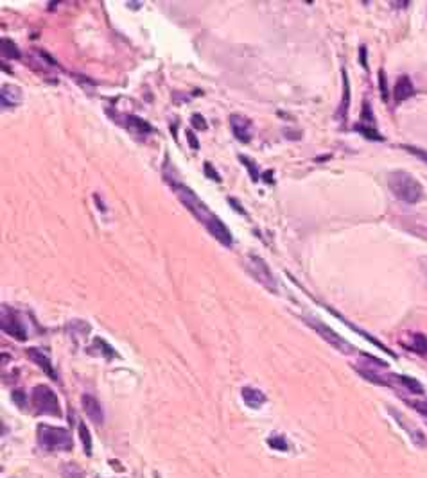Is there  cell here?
Returning a JSON list of instances; mask_svg holds the SVG:
<instances>
[{
  "instance_id": "1",
  "label": "cell",
  "mask_w": 427,
  "mask_h": 478,
  "mask_svg": "<svg viewBox=\"0 0 427 478\" xmlns=\"http://www.w3.org/2000/svg\"><path fill=\"white\" fill-rule=\"evenodd\" d=\"M388 186L397 199L407 204L418 203L423 197V186L420 184V181L406 170H393L388 176Z\"/></svg>"
},
{
  "instance_id": "2",
  "label": "cell",
  "mask_w": 427,
  "mask_h": 478,
  "mask_svg": "<svg viewBox=\"0 0 427 478\" xmlns=\"http://www.w3.org/2000/svg\"><path fill=\"white\" fill-rule=\"evenodd\" d=\"M38 443L44 450L54 451V450H63L68 451L74 446L72 435L67 428L60 426H51V424H40L38 426Z\"/></svg>"
},
{
  "instance_id": "3",
  "label": "cell",
  "mask_w": 427,
  "mask_h": 478,
  "mask_svg": "<svg viewBox=\"0 0 427 478\" xmlns=\"http://www.w3.org/2000/svg\"><path fill=\"white\" fill-rule=\"evenodd\" d=\"M174 192H176L178 199L182 201L183 206H185L187 210H189V212L203 224V226H206V224L212 220L214 213L210 212L208 206H206V204L203 203L196 194H194V190H190L189 186H185V184H174Z\"/></svg>"
},
{
  "instance_id": "4",
  "label": "cell",
  "mask_w": 427,
  "mask_h": 478,
  "mask_svg": "<svg viewBox=\"0 0 427 478\" xmlns=\"http://www.w3.org/2000/svg\"><path fill=\"white\" fill-rule=\"evenodd\" d=\"M32 405H34V410L38 414L56 415V417L61 415V407L60 401H58V396L47 385H36L32 389Z\"/></svg>"
},
{
  "instance_id": "5",
  "label": "cell",
  "mask_w": 427,
  "mask_h": 478,
  "mask_svg": "<svg viewBox=\"0 0 427 478\" xmlns=\"http://www.w3.org/2000/svg\"><path fill=\"white\" fill-rule=\"evenodd\" d=\"M305 322H307L309 326L313 329H316L318 333L321 335V339H325V341L328 342V344L332 346V348H336L337 351H341V353H345V355H348V353H354V346L350 344L348 341H345L341 335H337L336 331H334L330 326H327L325 322H321L320 319H316V317H305Z\"/></svg>"
},
{
  "instance_id": "6",
  "label": "cell",
  "mask_w": 427,
  "mask_h": 478,
  "mask_svg": "<svg viewBox=\"0 0 427 478\" xmlns=\"http://www.w3.org/2000/svg\"><path fill=\"white\" fill-rule=\"evenodd\" d=\"M246 269H248L249 274L253 276V278L257 279L261 285H264L268 290H271V292H277V290H278L277 279H275L273 272L269 271L268 263H266L262 258L251 255L248 260H246Z\"/></svg>"
},
{
  "instance_id": "7",
  "label": "cell",
  "mask_w": 427,
  "mask_h": 478,
  "mask_svg": "<svg viewBox=\"0 0 427 478\" xmlns=\"http://www.w3.org/2000/svg\"><path fill=\"white\" fill-rule=\"evenodd\" d=\"M2 331L11 335L16 341H25L27 339V331H25L24 322L20 321V315L6 305L2 306Z\"/></svg>"
},
{
  "instance_id": "8",
  "label": "cell",
  "mask_w": 427,
  "mask_h": 478,
  "mask_svg": "<svg viewBox=\"0 0 427 478\" xmlns=\"http://www.w3.org/2000/svg\"><path fill=\"white\" fill-rule=\"evenodd\" d=\"M230 126H232V131H234L235 138L241 140L242 144L251 140V133H253V127H251V122L249 118L242 117V115H232L230 117Z\"/></svg>"
},
{
  "instance_id": "9",
  "label": "cell",
  "mask_w": 427,
  "mask_h": 478,
  "mask_svg": "<svg viewBox=\"0 0 427 478\" xmlns=\"http://www.w3.org/2000/svg\"><path fill=\"white\" fill-rule=\"evenodd\" d=\"M206 229L210 231V235L214 236V238L218 240V242H221L223 246H232V233H230V229L225 226V224L221 222V219L219 217L214 215L212 220H210L208 224H206Z\"/></svg>"
},
{
  "instance_id": "10",
  "label": "cell",
  "mask_w": 427,
  "mask_h": 478,
  "mask_svg": "<svg viewBox=\"0 0 427 478\" xmlns=\"http://www.w3.org/2000/svg\"><path fill=\"white\" fill-rule=\"evenodd\" d=\"M81 405H83L84 414L88 415V419H92L95 424H101L104 421L103 407L99 405V401L95 400L92 394H83L81 396Z\"/></svg>"
},
{
  "instance_id": "11",
  "label": "cell",
  "mask_w": 427,
  "mask_h": 478,
  "mask_svg": "<svg viewBox=\"0 0 427 478\" xmlns=\"http://www.w3.org/2000/svg\"><path fill=\"white\" fill-rule=\"evenodd\" d=\"M413 95H415V86H413L409 75H400L399 81L395 82V88H393L395 102H404Z\"/></svg>"
},
{
  "instance_id": "12",
  "label": "cell",
  "mask_w": 427,
  "mask_h": 478,
  "mask_svg": "<svg viewBox=\"0 0 427 478\" xmlns=\"http://www.w3.org/2000/svg\"><path fill=\"white\" fill-rule=\"evenodd\" d=\"M22 101V90L15 84H4L2 91H0V102H2V108H15L18 106Z\"/></svg>"
},
{
  "instance_id": "13",
  "label": "cell",
  "mask_w": 427,
  "mask_h": 478,
  "mask_svg": "<svg viewBox=\"0 0 427 478\" xmlns=\"http://www.w3.org/2000/svg\"><path fill=\"white\" fill-rule=\"evenodd\" d=\"M27 355H29V358H32V360H34V364H38L41 369H44L45 374H49V376H51L52 380H58V374H56L54 367H52L51 358H49L47 355H45V353H41L40 349L31 348V349H27Z\"/></svg>"
},
{
  "instance_id": "14",
  "label": "cell",
  "mask_w": 427,
  "mask_h": 478,
  "mask_svg": "<svg viewBox=\"0 0 427 478\" xmlns=\"http://www.w3.org/2000/svg\"><path fill=\"white\" fill-rule=\"evenodd\" d=\"M242 400H244V403L249 408H259L266 403V394L259 391V389L244 387L242 389Z\"/></svg>"
},
{
  "instance_id": "15",
  "label": "cell",
  "mask_w": 427,
  "mask_h": 478,
  "mask_svg": "<svg viewBox=\"0 0 427 478\" xmlns=\"http://www.w3.org/2000/svg\"><path fill=\"white\" fill-rule=\"evenodd\" d=\"M341 75H343V99H341L337 118H339V120H345V118H347L348 106H350V84H348V75H347V70H345V68L341 70Z\"/></svg>"
},
{
  "instance_id": "16",
  "label": "cell",
  "mask_w": 427,
  "mask_h": 478,
  "mask_svg": "<svg viewBox=\"0 0 427 478\" xmlns=\"http://www.w3.org/2000/svg\"><path fill=\"white\" fill-rule=\"evenodd\" d=\"M404 346L409 348V351H415L418 355H427V337L423 333H411L409 342H406Z\"/></svg>"
},
{
  "instance_id": "17",
  "label": "cell",
  "mask_w": 427,
  "mask_h": 478,
  "mask_svg": "<svg viewBox=\"0 0 427 478\" xmlns=\"http://www.w3.org/2000/svg\"><path fill=\"white\" fill-rule=\"evenodd\" d=\"M126 126L131 133H137V134H149L151 131H153V127H151L146 120H142L140 117H133V115L126 118Z\"/></svg>"
},
{
  "instance_id": "18",
  "label": "cell",
  "mask_w": 427,
  "mask_h": 478,
  "mask_svg": "<svg viewBox=\"0 0 427 478\" xmlns=\"http://www.w3.org/2000/svg\"><path fill=\"white\" fill-rule=\"evenodd\" d=\"M392 414L397 417V421H399V424H402V426L406 428L407 432H409V437H411V441L416 444V446H420V448H427V439H425V435H423L422 432H420V430H411V428H409L406 423H404V417L399 414V412L392 410Z\"/></svg>"
},
{
  "instance_id": "19",
  "label": "cell",
  "mask_w": 427,
  "mask_h": 478,
  "mask_svg": "<svg viewBox=\"0 0 427 478\" xmlns=\"http://www.w3.org/2000/svg\"><path fill=\"white\" fill-rule=\"evenodd\" d=\"M395 380L399 381L400 385H404V387H406L409 392H413V394H423L422 384H420L418 380H415V378H411V376H395Z\"/></svg>"
},
{
  "instance_id": "20",
  "label": "cell",
  "mask_w": 427,
  "mask_h": 478,
  "mask_svg": "<svg viewBox=\"0 0 427 478\" xmlns=\"http://www.w3.org/2000/svg\"><path fill=\"white\" fill-rule=\"evenodd\" d=\"M2 56H4L6 59H20L22 58L18 47H16L11 39H8V38H2Z\"/></svg>"
},
{
  "instance_id": "21",
  "label": "cell",
  "mask_w": 427,
  "mask_h": 478,
  "mask_svg": "<svg viewBox=\"0 0 427 478\" xmlns=\"http://www.w3.org/2000/svg\"><path fill=\"white\" fill-rule=\"evenodd\" d=\"M79 439L84 446V453L90 457L92 455V437H90V432H88V428L84 423H79Z\"/></svg>"
},
{
  "instance_id": "22",
  "label": "cell",
  "mask_w": 427,
  "mask_h": 478,
  "mask_svg": "<svg viewBox=\"0 0 427 478\" xmlns=\"http://www.w3.org/2000/svg\"><path fill=\"white\" fill-rule=\"evenodd\" d=\"M354 129L357 131V133H361L363 136H366V138H370V140H384V136H380L379 134V131H375L373 127H370V126H363V124H356L354 126Z\"/></svg>"
},
{
  "instance_id": "23",
  "label": "cell",
  "mask_w": 427,
  "mask_h": 478,
  "mask_svg": "<svg viewBox=\"0 0 427 478\" xmlns=\"http://www.w3.org/2000/svg\"><path fill=\"white\" fill-rule=\"evenodd\" d=\"M268 444L273 450H280V451H287V441L284 439V435H273V437H269L268 439Z\"/></svg>"
},
{
  "instance_id": "24",
  "label": "cell",
  "mask_w": 427,
  "mask_h": 478,
  "mask_svg": "<svg viewBox=\"0 0 427 478\" xmlns=\"http://www.w3.org/2000/svg\"><path fill=\"white\" fill-rule=\"evenodd\" d=\"M361 122H363V126H370V127H372V124H373V113H372V108H370V104H368V102H363Z\"/></svg>"
},
{
  "instance_id": "25",
  "label": "cell",
  "mask_w": 427,
  "mask_h": 478,
  "mask_svg": "<svg viewBox=\"0 0 427 478\" xmlns=\"http://www.w3.org/2000/svg\"><path fill=\"white\" fill-rule=\"evenodd\" d=\"M402 149H406L407 153L415 154L416 158H420V160H423L427 163V151L420 149V147H413V145H402Z\"/></svg>"
},
{
  "instance_id": "26",
  "label": "cell",
  "mask_w": 427,
  "mask_h": 478,
  "mask_svg": "<svg viewBox=\"0 0 427 478\" xmlns=\"http://www.w3.org/2000/svg\"><path fill=\"white\" fill-rule=\"evenodd\" d=\"M379 86H380V95H382V101H388V81H386V74L380 68L379 70Z\"/></svg>"
},
{
  "instance_id": "27",
  "label": "cell",
  "mask_w": 427,
  "mask_h": 478,
  "mask_svg": "<svg viewBox=\"0 0 427 478\" xmlns=\"http://www.w3.org/2000/svg\"><path fill=\"white\" fill-rule=\"evenodd\" d=\"M407 403L411 405V407L415 408L416 412H420V414L425 415V417H427V400H422V401H407Z\"/></svg>"
},
{
  "instance_id": "28",
  "label": "cell",
  "mask_w": 427,
  "mask_h": 478,
  "mask_svg": "<svg viewBox=\"0 0 427 478\" xmlns=\"http://www.w3.org/2000/svg\"><path fill=\"white\" fill-rule=\"evenodd\" d=\"M241 161H244V165L248 167L249 172H251V177H253V181H259V172H257V167H255L253 161L248 160L246 156H241Z\"/></svg>"
},
{
  "instance_id": "29",
  "label": "cell",
  "mask_w": 427,
  "mask_h": 478,
  "mask_svg": "<svg viewBox=\"0 0 427 478\" xmlns=\"http://www.w3.org/2000/svg\"><path fill=\"white\" fill-rule=\"evenodd\" d=\"M192 126L196 127V129H206V122H205V118L201 117L199 113H194L192 115Z\"/></svg>"
},
{
  "instance_id": "30",
  "label": "cell",
  "mask_w": 427,
  "mask_h": 478,
  "mask_svg": "<svg viewBox=\"0 0 427 478\" xmlns=\"http://www.w3.org/2000/svg\"><path fill=\"white\" fill-rule=\"evenodd\" d=\"M205 172L208 174V176L212 177L214 181H219V179H221V177H219V174L216 172V170H214L212 163H208V161H206V163H205Z\"/></svg>"
},
{
  "instance_id": "31",
  "label": "cell",
  "mask_w": 427,
  "mask_h": 478,
  "mask_svg": "<svg viewBox=\"0 0 427 478\" xmlns=\"http://www.w3.org/2000/svg\"><path fill=\"white\" fill-rule=\"evenodd\" d=\"M187 138H189V144L192 145V149H198V147H199L198 138H196V134H194L192 131H187Z\"/></svg>"
},
{
  "instance_id": "32",
  "label": "cell",
  "mask_w": 427,
  "mask_h": 478,
  "mask_svg": "<svg viewBox=\"0 0 427 478\" xmlns=\"http://www.w3.org/2000/svg\"><path fill=\"white\" fill-rule=\"evenodd\" d=\"M359 61H361V65H363L364 68H368V63H366V47H361L359 49Z\"/></svg>"
},
{
  "instance_id": "33",
  "label": "cell",
  "mask_w": 427,
  "mask_h": 478,
  "mask_svg": "<svg viewBox=\"0 0 427 478\" xmlns=\"http://www.w3.org/2000/svg\"><path fill=\"white\" fill-rule=\"evenodd\" d=\"M13 401H15V403H18V405H24V403H25V396H24V392L20 391V396H18V391L13 392Z\"/></svg>"
},
{
  "instance_id": "34",
  "label": "cell",
  "mask_w": 427,
  "mask_h": 478,
  "mask_svg": "<svg viewBox=\"0 0 427 478\" xmlns=\"http://www.w3.org/2000/svg\"><path fill=\"white\" fill-rule=\"evenodd\" d=\"M409 2H392V6H395V8H404V6H407Z\"/></svg>"
}]
</instances>
